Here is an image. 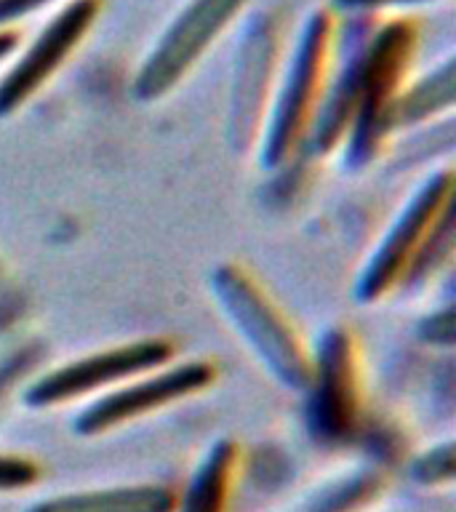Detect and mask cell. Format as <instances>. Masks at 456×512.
Instances as JSON below:
<instances>
[{
    "label": "cell",
    "instance_id": "obj_19",
    "mask_svg": "<svg viewBox=\"0 0 456 512\" xmlns=\"http://www.w3.org/2000/svg\"><path fill=\"white\" fill-rule=\"evenodd\" d=\"M56 3L62 6L67 0H0V30H11L19 22H24L27 16L40 14Z\"/></svg>",
    "mask_w": 456,
    "mask_h": 512
},
{
    "label": "cell",
    "instance_id": "obj_11",
    "mask_svg": "<svg viewBox=\"0 0 456 512\" xmlns=\"http://www.w3.org/2000/svg\"><path fill=\"white\" fill-rule=\"evenodd\" d=\"M176 491L163 483L91 488L75 494L46 496L24 512H174Z\"/></svg>",
    "mask_w": 456,
    "mask_h": 512
},
{
    "label": "cell",
    "instance_id": "obj_10",
    "mask_svg": "<svg viewBox=\"0 0 456 512\" xmlns=\"http://www.w3.org/2000/svg\"><path fill=\"white\" fill-rule=\"evenodd\" d=\"M280 54L278 22L267 16H256L248 27L243 46L238 51L235 83H232L230 134L246 147L256 139L267 115V91L275 86V64Z\"/></svg>",
    "mask_w": 456,
    "mask_h": 512
},
{
    "label": "cell",
    "instance_id": "obj_15",
    "mask_svg": "<svg viewBox=\"0 0 456 512\" xmlns=\"http://www.w3.org/2000/svg\"><path fill=\"white\" fill-rule=\"evenodd\" d=\"M454 251V203L446 206V211L438 216V222L432 224L430 235L419 248L411 270H408L403 286H414L419 280H424L432 270L438 272L440 264L446 262L448 256Z\"/></svg>",
    "mask_w": 456,
    "mask_h": 512
},
{
    "label": "cell",
    "instance_id": "obj_5",
    "mask_svg": "<svg viewBox=\"0 0 456 512\" xmlns=\"http://www.w3.org/2000/svg\"><path fill=\"white\" fill-rule=\"evenodd\" d=\"M174 355V344L160 336L91 352V355L67 360L62 366L51 368L35 382L27 384L24 403L30 408H56L64 403H78L91 395H104L128 379L168 366Z\"/></svg>",
    "mask_w": 456,
    "mask_h": 512
},
{
    "label": "cell",
    "instance_id": "obj_2",
    "mask_svg": "<svg viewBox=\"0 0 456 512\" xmlns=\"http://www.w3.org/2000/svg\"><path fill=\"white\" fill-rule=\"evenodd\" d=\"M211 288L224 315L262 366L288 390H307L312 376L310 352L259 283L238 264H222L211 275Z\"/></svg>",
    "mask_w": 456,
    "mask_h": 512
},
{
    "label": "cell",
    "instance_id": "obj_20",
    "mask_svg": "<svg viewBox=\"0 0 456 512\" xmlns=\"http://www.w3.org/2000/svg\"><path fill=\"white\" fill-rule=\"evenodd\" d=\"M422 336L424 342L451 347V344H454V312L443 310L438 312V315H432V318L424 320Z\"/></svg>",
    "mask_w": 456,
    "mask_h": 512
},
{
    "label": "cell",
    "instance_id": "obj_4",
    "mask_svg": "<svg viewBox=\"0 0 456 512\" xmlns=\"http://www.w3.org/2000/svg\"><path fill=\"white\" fill-rule=\"evenodd\" d=\"M246 3L248 0H190L144 56L131 83L136 102L150 104L171 94L208 54V48L230 30Z\"/></svg>",
    "mask_w": 456,
    "mask_h": 512
},
{
    "label": "cell",
    "instance_id": "obj_12",
    "mask_svg": "<svg viewBox=\"0 0 456 512\" xmlns=\"http://www.w3.org/2000/svg\"><path fill=\"white\" fill-rule=\"evenodd\" d=\"M456 99V59L448 56L438 67L424 72L416 80L400 88L395 99L387 107L384 128L387 136L395 131L422 126L427 120L438 118L440 112H448Z\"/></svg>",
    "mask_w": 456,
    "mask_h": 512
},
{
    "label": "cell",
    "instance_id": "obj_7",
    "mask_svg": "<svg viewBox=\"0 0 456 512\" xmlns=\"http://www.w3.org/2000/svg\"><path fill=\"white\" fill-rule=\"evenodd\" d=\"M216 382V368L208 360H187V363H168L163 368L128 379L115 390L104 392L72 422V430L83 438H94L104 432L118 430L123 424L136 422L160 408H168L187 400L198 392L208 390Z\"/></svg>",
    "mask_w": 456,
    "mask_h": 512
},
{
    "label": "cell",
    "instance_id": "obj_3",
    "mask_svg": "<svg viewBox=\"0 0 456 512\" xmlns=\"http://www.w3.org/2000/svg\"><path fill=\"white\" fill-rule=\"evenodd\" d=\"M419 32L411 19H384L374 27L363 54L360 96L350 131L344 136V163L366 166L390 139L384 128L387 107L408 83V72L416 59Z\"/></svg>",
    "mask_w": 456,
    "mask_h": 512
},
{
    "label": "cell",
    "instance_id": "obj_6",
    "mask_svg": "<svg viewBox=\"0 0 456 512\" xmlns=\"http://www.w3.org/2000/svg\"><path fill=\"white\" fill-rule=\"evenodd\" d=\"M451 203H454V174L451 171H440L419 184V190L408 198L406 206L400 208L390 230L384 232L374 254L368 256L366 267L360 270L358 283H355V296L360 302H379L392 288L403 286L419 248L430 235L432 224L438 222V216Z\"/></svg>",
    "mask_w": 456,
    "mask_h": 512
},
{
    "label": "cell",
    "instance_id": "obj_1",
    "mask_svg": "<svg viewBox=\"0 0 456 512\" xmlns=\"http://www.w3.org/2000/svg\"><path fill=\"white\" fill-rule=\"evenodd\" d=\"M336 16L328 8H315L302 22L280 78L275 80L267 115L262 123V166L278 168L304 144L315 107L326 86Z\"/></svg>",
    "mask_w": 456,
    "mask_h": 512
},
{
    "label": "cell",
    "instance_id": "obj_9",
    "mask_svg": "<svg viewBox=\"0 0 456 512\" xmlns=\"http://www.w3.org/2000/svg\"><path fill=\"white\" fill-rule=\"evenodd\" d=\"M310 358V430L331 443L350 440L360 427V379L352 334L344 328H331Z\"/></svg>",
    "mask_w": 456,
    "mask_h": 512
},
{
    "label": "cell",
    "instance_id": "obj_13",
    "mask_svg": "<svg viewBox=\"0 0 456 512\" xmlns=\"http://www.w3.org/2000/svg\"><path fill=\"white\" fill-rule=\"evenodd\" d=\"M240 451L232 440H216L192 470L182 494H176L174 512H227Z\"/></svg>",
    "mask_w": 456,
    "mask_h": 512
},
{
    "label": "cell",
    "instance_id": "obj_17",
    "mask_svg": "<svg viewBox=\"0 0 456 512\" xmlns=\"http://www.w3.org/2000/svg\"><path fill=\"white\" fill-rule=\"evenodd\" d=\"M40 480V464L22 454H0V494H16Z\"/></svg>",
    "mask_w": 456,
    "mask_h": 512
},
{
    "label": "cell",
    "instance_id": "obj_21",
    "mask_svg": "<svg viewBox=\"0 0 456 512\" xmlns=\"http://www.w3.org/2000/svg\"><path fill=\"white\" fill-rule=\"evenodd\" d=\"M19 40H22V32L11 27V30H0V64L11 59V56L19 51Z\"/></svg>",
    "mask_w": 456,
    "mask_h": 512
},
{
    "label": "cell",
    "instance_id": "obj_18",
    "mask_svg": "<svg viewBox=\"0 0 456 512\" xmlns=\"http://www.w3.org/2000/svg\"><path fill=\"white\" fill-rule=\"evenodd\" d=\"M427 3H435V0H328V11L334 16H374L379 19L387 11L427 6Z\"/></svg>",
    "mask_w": 456,
    "mask_h": 512
},
{
    "label": "cell",
    "instance_id": "obj_8",
    "mask_svg": "<svg viewBox=\"0 0 456 512\" xmlns=\"http://www.w3.org/2000/svg\"><path fill=\"white\" fill-rule=\"evenodd\" d=\"M102 14V0H67L38 30L30 46L16 54L0 78V118L16 115L62 70Z\"/></svg>",
    "mask_w": 456,
    "mask_h": 512
},
{
    "label": "cell",
    "instance_id": "obj_14",
    "mask_svg": "<svg viewBox=\"0 0 456 512\" xmlns=\"http://www.w3.org/2000/svg\"><path fill=\"white\" fill-rule=\"evenodd\" d=\"M384 478L379 470H360L352 478L339 480L315 496L312 512H360L382 494Z\"/></svg>",
    "mask_w": 456,
    "mask_h": 512
},
{
    "label": "cell",
    "instance_id": "obj_16",
    "mask_svg": "<svg viewBox=\"0 0 456 512\" xmlns=\"http://www.w3.org/2000/svg\"><path fill=\"white\" fill-rule=\"evenodd\" d=\"M454 443H440L411 462V480L419 486H443L454 480Z\"/></svg>",
    "mask_w": 456,
    "mask_h": 512
}]
</instances>
